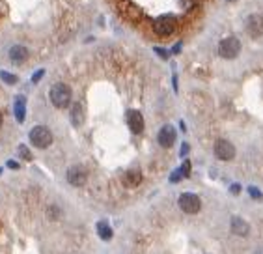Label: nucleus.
Masks as SVG:
<instances>
[{
    "instance_id": "obj_1",
    "label": "nucleus",
    "mask_w": 263,
    "mask_h": 254,
    "mask_svg": "<svg viewBox=\"0 0 263 254\" xmlns=\"http://www.w3.org/2000/svg\"><path fill=\"white\" fill-rule=\"evenodd\" d=\"M49 97H50V103L56 109H66L71 103V88L67 85H64V83H58V85H54L50 88Z\"/></svg>"
},
{
    "instance_id": "obj_2",
    "label": "nucleus",
    "mask_w": 263,
    "mask_h": 254,
    "mask_svg": "<svg viewBox=\"0 0 263 254\" xmlns=\"http://www.w3.org/2000/svg\"><path fill=\"white\" fill-rule=\"evenodd\" d=\"M178 28V17L176 15H161L153 21V32L161 37L172 36Z\"/></svg>"
},
{
    "instance_id": "obj_3",
    "label": "nucleus",
    "mask_w": 263,
    "mask_h": 254,
    "mask_svg": "<svg viewBox=\"0 0 263 254\" xmlns=\"http://www.w3.org/2000/svg\"><path fill=\"white\" fill-rule=\"evenodd\" d=\"M239 52H241V41L237 37L228 36L218 43V54L224 60H233Z\"/></svg>"
},
{
    "instance_id": "obj_4",
    "label": "nucleus",
    "mask_w": 263,
    "mask_h": 254,
    "mask_svg": "<svg viewBox=\"0 0 263 254\" xmlns=\"http://www.w3.org/2000/svg\"><path fill=\"white\" fill-rule=\"evenodd\" d=\"M30 142L36 148H39V150H45V148L52 144V133L49 131V127H45V125H36L30 131Z\"/></svg>"
},
{
    "instance_id": "obj_5",
    "label": "nucleus",
    "mask_w": 263,
    "mask_h": 254,
    "mask_svg": "<svg viewBox=\"0 0 263 254\" xmlns=\"http://www.w3.org/2000/svg\"><path fill=\"white\" fill-rule=\"evenodd\" d=\"M180 207L185 211V213L194 215V213H198V211H200V207H202V200H200L194 193H183L180 196Z\"/></svg>"
},
{
    "instance_id": "obj_6",
    "label": "nucleus",
    "mask_w": 263,
    "mask_h": 254,
    "mask_svg": "<svg viewBox=\"0 0 263 254\" xmlns=\"http://www.w3.org/2000/svg\"><path fill=\"white\" fill-rule=\"evenodd\" d=\"M245 30H247V34L250 37H262L263 36V17L262 15H258V13H252L247 17V21H245Z\"/></svg>"
},
{
    "instance_id": "obj_7",
    "label": "nucleus",
    "mask_w": 263,
    "mask_h": 254,
    "mask_svg": "<svg viewBox=\"0 0 263 254\" xmlns=\"http://www.w3.org/2000/svg\"><path fill=\"white\" fill-rule=\"evenodd\" d=\"M215 155L220 161H231V159L235 157V148H233V144L230 140L220 138V140H216L215 144Z\"/></svg>"
},
{
    "instance_id": "obj_8",
    "label": "nucleus",
    "mask_w": 263,
    "mask_h": 254,
    "mask_svg": "<svg viewBox=\"0 0 263 254\" xmlns=\"http://www.w3.org/2000/svg\"><path fill=\"white\" fill-rule=\"evenodd\" d=\"M157 142L163 148H172L176 142V129L172 125H163L159 135H157Z\"/></svg>"
},
{
    "instance_id": "obj_9",
    "label": "nucleus",
    "mask_w": 263,
    "mask_h": 254,
    "mask_svg": "<svg viewBox=\"0 0 263 254\" xmlns=\"http://www.w3.org/2000/svg\"><path fill=\"white\" fill-rule=\"evenodd\" d=\"M86 180H88V174H86V170L82 167H71L67 170V182L75 185V187H82Z\"/></svg>"
},
{
    "instance_id": "obj_10",
    "label": "nucleus",
    "mask_w": 263,
    "mask_h": 254,
    "mask_svg": "<svg viewBox=\"0 0 263 254\" xmlns=\"http://www.w3.org/2000/svg\"><path fill=\"white\" fill-rule=\"evenodd\" d=\"M127 123H129V129L134 135H140L144 131V118L140 114V110H129L127 112Z\"/></svg>"
},
{
    "instance_id": "obj_11",
    "label": "nucleus",
    "mask_w": 263,
    "mask_h": 254,
    "mask_svg": "<svg viewBox=\"0 0 263 254\" xmlns=\"http://www.w3.org/2000/svg\"><path fill=\"white\" fill-rule=\"evenodd\" d=\"M230 226H231V232L241 236V237H247L250 234V224L241 217H231V224Z\"/></svg>"
},
{
    "instance_id": "obj_12",
    "label": "nucleus",
    "mask_w": 263,
    "mask_h": 254,
    "mask_svg": "<svg viewBox=\"0 0 263 254\" xmlns=\"http://www.w3.org/2000/svg\"><path fill=\"white\" fill-rule=\"evenodd\" d=\"M26 58H28V49L26 47L15 45V47L10 49V60H12L13 64H23Z\"/></svg>"
},
{
    "instance_id": "obj_13",
    "label": "nucleus",
    "mask_w": 263,
    "mask_h": 254,
    "mask_svg": "<svg viewBox=\"0 0 263 254\" xmlns=\"http://www.w3.org/2000/svg\"><path fill=\"white\" fill-rule=\"evenodd\" d=\"M15 118H17V121L19 123H23L24 118H26V99H24L23 96L17 97V101H15Z\"/></svg>"
},
{
    "instance_id": "obj_14",
    "label": "nucleus",
    "mask_w": 263,
    "mask_h": 254,
    "mask_svg": "<svg viewBox=\"0 0 263 254\" xmlns=\"http://www.w3.org/2000/svg\"><path fill=\"white\" fill-rule=\"evenodd\" d=\"M140 182H142L140 170H129V172H125L123 183H125L127 187H136V185H140Z\"/></svg>"
},
{
    "instance_id": "obj_15",
    "label": "nucleus",
    "mask_w": 263,
    "mask_h": 254,
    "mask_svg": "<svg viewBox=\"0 0 263 254\" xmlns=\"http://www.w3.org/2000/svg\"><path fill=\"white\" fill-rule=\"evenodd\" d=\"M82 121H84L82 105H81V103H75L71 109V123L75 127H79V125H82Z\"/></svg>"
},
{
    "instance_id": "obj_16",
    "label": "nucleus",
    "mask_w": 263,
    "mask_h": 254,
    "mask_svg": "<svg viewBox=\"0 0 263 254\" xmlns=\"http://www.w3.org/2000/svg\"><path fill=\"white\" fill-rule=\"evenodd\" d=\"M97 234H99V237L103 241H110L112 239V228L108 226L107 220H99L97 222Z\"/></svg>"
},
{
    "instance_id": "obj_17",
    "label": "nucleus",
    "mask_w": 263,
    "mask_h": 254,
    "mask_svg": "<svg viewBox=\"0 0 263 254\" xmlns=\"http://www.w3.org/2000/svg\"><path fill=\"white\" fill-rule=\"evenodd\" d=\"M0 79H2L6 85H15V83H17V77L8 71H0Z\"/></svg>"
},
{
    "instance_id": "obj_18",
    "label": "nucleus",
    "mask_w": 263,
    "mask_h": 254,
    "mask_svg": "<svg viewBox=\"0 0 263 254\" xmlns=\"http://www.w3.org/2000/svg\"><path fill=\"white\" fill-rule=\"evenodd\" d=\"M181 174H183V178H189V176H191V161H189V159L183 161V165H181Z\"/></svg>"
},
{
    "instance_id": "obj_19",
    "label": "nucleus",
    "mask_w": 263,
    "mask_h": 254,
    "mask_svg": "<svg viewBox=\"0 0 263 254\" xmlns=\"http://www.w3.org/2000/svg\"><path fill=\"white\" fill-rule=\"evenodd\" d=\"M248 193H250V196L252 198H256V200H262L263 198V193L262 191H260V189H258V187H248Z\"/></svg>"
},
{
    "instance_id": "obj_20",
    "label": "nucleus",
    "mask_w": 263,
    "mask_h": 254,
    "mask_svg": "<svg viewBox=\"0 0 263 254\" xmlns=\"http://www.w3.org/2000/svg\"><path fill=\"white\" fill-rule=\"evenodd\" d=\"M181 180H183V174H181V169L174 170V172H172V176H170V182L176 183V182H181Z\"/></svg>"
},
{
    "instance_id": "obj_21",
    "label": "nucleus",
    "mask_w": 263,
    "mask_h": 254,
    "mask_svg": "<svg viewBox=\"0 0 263 254\" xmlns=\"http://www.w3.org/2000/svg\"><path fill=\"white\" fill-rule=\"evenodd\" d=\"M19 153H21L26 161H30V159H32V153H30V152H28V148H26V146H23V144L19 146Z\"/></svg>"
},
{
    "instance_id": "obj_22",
    "label": "nucleus",
    "mask_w": 263,
    "mask_h": 254,
    "mask_svg": "<svg viewBox=\"0 0 263 254\" xmlns=\"http://www.w3.org/2000/svg\"><path fill=\"white\" fill-rule=\"evenodd\" d=\"M43 75H45V69H37V71L34 73V77H32V83H34V85H36V83H39Z\"/></svg>"
},
{
    "instance_id": "obj_23",
    "label": "nucleus",
    "mask_w": 263,
    "mask_h": 254,
    "mask_svg": "<svg viewBox=\"0 0 263 254\" xmlns=\"http://www.w3.org/2000/svg\"><path fill=\"white\" fill-rule=\"evenodd\" d=\"M155 52H157V54H159V56H161V58H164V60H166L168 56H170V54H168V51H166V49L155 47Z\"/></svg>"
},
{
    "instance_id": "obj_24",
    "label": "nucleus",
    "mask_w": 263,
    "mask_h": 254,
    "mask_svg": "<svg viewBox=\"0 0 263 254\" xmlns=\"http://www.w3.org/2000/svg\"><path fill=\"white\" fill-rule=\"evenodd\" d=\"M230 193H231V194H239L241 193V185H239V183H233V185L230 187Z\"/></svg>"
},
{
    "instance_id": "obj_25",
    "label": "nucleus",
    "mask_w": 263,
    "mask_h": 254,
    "mask_svg": "<svg viewBox=\"0 0 263 254\" xmlns=\"http://www.w3.org/2000/svg\"><path fill=\"white\" fill-rule=\"evenodd\" d=\"M187 153H189V144L183 142V146H181V155H187Z\"/></svg>"
},
{
    "instance_id": "obj_26",
    "label": "nucleus",
    "mask_w": 263,
    "mask_h": 254,
    "mask_svg": "<svg viewBox=\"0 0 263 254\" xmlns=\"http://www.w3.org/2000/svg\"><path fill=\"white\" fill-rule=\"evenodd\" d=\"M8 167H10V169H19V165H17L15 161H10V163H8Z\"/></svg>"
},
{
    "instance_id": "obj_27",
    "label": "nucleus",
    "mask_w": 263,
    "mask_h": 254,
    "mask_svg": "<svg viewBox=\"0 0 263 254\" xmlns=\"http://www.w3.org/2000/svg\"><path fill=\"white\" fill-rule=\"evenodd\" d=\"M256 254H263V249H260V251H258Z\"/></svg>"
},
{
    "instance_id": "obj_28",
    "label": "nucleus",
    "mask_w": 263,
    "mask_h": 254,
    "mask_svg": "<svg viewBox=\"0 0 263 254\" xmlns=\"http://www.w3.org/2000/svg\"><path fill=\"white\" fill-rule=\"evenodd\" d=\"M0 125H2V112H0Z\"/></svg>"
}]
</instances>
